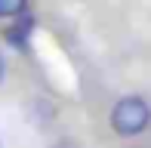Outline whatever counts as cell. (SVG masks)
<instances>
[{
	"mask_svg": "<svg viewBox=\"0 0 151 148\" xmlns=\"http://www.w3.org/2000/svg\"><path fill=\"white\" fill-rule=\"evenodd\" d=\"M31 34H34V19H31V16H22L16 25H9V28L3 31L6 43L16 46V50H25V46H28V40H31Z\"/></svg>",
	"mask_w": 151,
	"mask_h": 148,
	"instance_id": "7a4b0ae2",
	"label": "cell"
},
{
	"mask_svg": "<svg viewBox=\"0 0 151 148\" xmlns=\"http://www.w3.org/2000/svg\"><path fill=\"white\" fill-rule=\"evenodd\" d=\"M151 124V108L142 96H123L111 108V130L117 136H139Z\"/></svg>",
	"mask_w": 151,
	"mask_h": 148,
	"instance_id": "6da1fadb",
	"label": "cell"
},
{
	"mask_svg": "<svg viewBox=\"0 0 151 148\" xmlns=\"http://www.w3.org/2000/svg\"><path fill=\"white\" fill-rule=\"evenodd\" d=\"M28 0H0V19H16L25 12Z\"/></svg>",
	"mask_w": 151,
	"mask_h": 148,
	"instance_id": "3957f363",
	"label": "cell"
},
{
	"mask_svg": "<svg viewBox=\"0 0 151 148\" xmlns=\"http://www.w3.org/2000/svg\"><path fill=\"white\" fill-rule=\"evenodd\" d=\"M3 74H6V59L0 56V80H3Z\"/></svg>",
	"mask_w": 151,
	"mask_h": 148,
	"instance_id": "277c9868",
	"label": "cell"
},
{
	"mask_svg": "<svg viewBox=\"0 0 151 148\" xmlns=\"http://www.w3.org/2000/svg\"><path fill=\"white\" fill-rule=\"evenodd\" d=\"M0 148H3V142H0Z\"/></svg>",
	"mask_w": 151,
	"mask_h": 148,
	"instance_id": "5b68a950",
	"label": "cell"
}]
</instances>
